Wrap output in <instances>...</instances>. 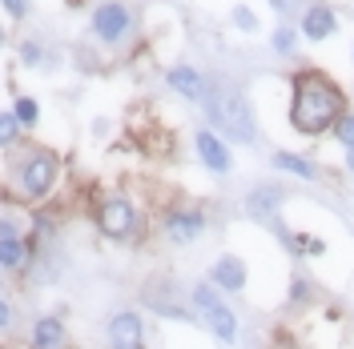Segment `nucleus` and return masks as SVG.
I'll list each match as a JSON object with an SVG mask.
<instances>
[{
  "instance_id": "1",
  "label": "nucleus",
  "mask_w": 354,
  "mask_h": 349,
  "mask_svg": "<svg viewBox=\"0 0 354 349\" xmlns=\"http://www.w3.org/2000/svg\"><path fill=\"white\" fill-rule=\"evenodd\" d=\"M346 112V97L326 72L302 68L294 77V97H290V125L302 137H322L334 129V121Z\"/></svg>"
},
{
  "instance_id": "2",
  "label": "nucleus",
  "mask_w": 354,
  "mask_h": 349,
  "mask_svg": "<svg viewBox=\"0 0 354 349\" xmlns=\"http://www.w3.org/2000/svg\"><path fill=\"white\" fill-rule=\"evenodd\" d=\"M201 105H205L209 125L221 129L230 141H238V145H254V141H258V121H254V109H250V101H245L242 88L214 85V88H205Z\"/></svg>"
},
{
  "instance_id": "3",
  "label": "nucleus",
  "mask_w": 354,
  "mask_h": 349,
  "mask_svg": "<svg viewBox=\"0 0 354 349\" xmlns=\"http://www.w3.org/2000/svg\"><path fill=\"white\" fill-rule=\"evenodd\" d=\"M189 306H194V317L214 333V341H221V346H238L242 341V321H238L234 309L225 306L221 289H214L209 281H198L189 289Z\"/></svg>"
},
{
  "instance_id": "4",
  "label": "nucleus",
  "mask_w": 354,
  "mask_h": 349,
  "mask_svg": "<svg viewBox=\"0 0 354 349\" xmlns=\"http://www.w3.org/2000/svg\"><path fill=\"white\" fill-rule=\"evenodd\" d=\"M93 225H97V233L105 241L125 245V241L137 237L141 213H137V205H133L129 197H105V201L97 205V213H93Z\"/></svg>"
},
{
  "instance_id": "5",
  "label": "nucleus",
  "mask_w": 354,
  "mask_h": 349,
  "mask_svg": "<svg viewBox=\"0 0 354 349\" xmlns=\"http://www.w3.org/2000/svg\"><path fill=\"white\" fill-rule=\"evenodd\" d=\"M57 173H61L57 153L37 149V153H28L21 161V169H17V189H21L24 201H44V197L53 193V185H57Z\"/></svg>"
},
{
  "instance_id": "6",
  "label": "nucleus",
  "mask_w": 354,
  "mask_h": 349,
  "mask_svg": "<svg viewBox=\"0 0 354 349\" xmlns=\"http://www.w3.org/2000/svg\"><path fill=\"white\" fill-rule=\"evenodd\" d=\"M105 341L109 349H145L149 346V321L141 309H117L105 321Z\"/></svg>"
},
{
  "instance_id": "7",
  "label": "nucleus",
  "mask_w": 354,
  "mask_h": 349,
  "mask_svg": "<svg viewBox=\"0 0 354 349\" xmlns=\"http://www.w3.org/2000/svg\"><path fill=\"white\" fill-rule=\"evenodd\" d=\"M129 28H133V12H129V4H121V0H101L93 8V17H88V32L101 44L125 41Z\"/></svg>"
},
{
  "instance_id": "8",
  "label": "nucleus",
  "mask_w": 354,
  "mask_h": 349,
  "mask_svg": "<svg viewBox=\"0 0 354 349\" xmlns=\"http://www.w3.org/2000/svg\"><path fill=\"white\" fill-rule=\"evenodd\" d=\"M205 229H209V221L201 209H189V205H177L169 209L165 217H161V233L169 245H194V241L205 237Z\"/></svg>"
},
{
  "instance_id": "9",
  "label": "nucleus",
  "mask_w": 354,
  "mask_h": 349,
  "mask_svg": "<svg viewBox=\"0 0 354 349\" xmlns=\"http://www.w3.org/2000/svg\"><path fill=\"white\" fill-rule=\"evenodd\" d=\"M205 281L214 285V289H221L225 297H238V293L250 289V265H245V257H238V253H221V257H214Z\"/></svg>"
},
{
  "instance_id": "10",
  "label": "nucleus",
  "mask_w": 354,
  "mask_h": 349,
  "mask_svg": "<svg viewBox=\"0 0 354 349\" xmlns=\"http://www.w3.org/2000/svg\"><path fill=\"white\" fill-rule=\"evenodd\" d=\"M194 149H198V161L214 177H225L230 169H234V153H230V145H225L214 129H198L194 132Z\"/></svg>"
},
{
  "instance_id": "11",
  "label": "nucleus",
  "mask_w": 354,
  "mask_h": 349,
  "mask_svg": "<svg viewBox=\"0 0 354 349\" xmlns=\"http://www.w3.org/2000/svg\"><path fill=\"white\" fill-rule=\"evenodd\" d=\"M28 349H68V326L57 313H37L28 326Z\"/></svg>"
},
{
  "instance_id": "12",
  "label": "nucleus",
  "mask_w": 354,
  "mask_h": 349,
  "mask_svg": "<svg viewBox=\"0 0 354 349\" xmlns=\"http://www.w3.org/2000/svg\"><path fill=\"white\" fill-rule=\"evenodd\" d=\"M165 85L174 88L177 97H185V101H201L205 88H209V81H205L194 65H174V68H165Z\"/></svg>"
},
{
  "instance_id": "13",
  "label": "nucleus",
  "mask_w": 354,
  "mask_h": 349,
  "mask_svg": "<svg viewBox=\"0 0 354 349\" xmlns=\"http://www.w3.org/2000/svg\"><path fill=\"white\" fill-rule=\"evenodd\" d=\"M338 32V17H334L330 4H310L302 12V37L306 41H326Z\"/></svg>"
},
{
  "instance_id": "14",
  "label": "nucleus",
  "mask_w": 354,
  "mask_h": 349,
  "mask_svg": "<svg viewBox=\"0 0 354 349\" xmlns=\"http://www.w3.org/2000/svg\"><path fill=\"white\" fill-rule=\"evenodd\" d=\"M282 189L278 185H266V189H254L250 193V201H245V209H250V217H258V221H274L278 225V209H282Z\"/></svg>"
},
{
  "instance_id": "15",
  "label": "nucleus",
  "mask_w": 354,
  "mask_h": 349,
  "mask_svg": "<svg viewBox=\"0 0 354 349\" xmlns=\"http://www.w3.org/2000/svg\"><path fill=\"white\" fill-rule=\"evenodd\" d=\"M32 265V245L24 237L0 241V273H24Z\"/></svg>"
},
{
  "instance_id": "16",
  "label": "nucleus",
  "mask_w": 354,
  "mask_h": 349,
  "mask_svg": "<svg viewBox=\"0 0 354 349\" xmlns=\"http://www.w3.org/2000/svg\"><path fill=\"white\" fill-rule=\"evenodd\" d=\"M270 165H274L278 173H294V177H302V181H314V177H318V165H314L310 157L286 153V149H278V153L270 157Z\"/></svg>"
},
{
  "instance_id": "17",
  "label": "nucleus",
  "mask_w": 354,
  "mask_h": 349,
  "mask_svg": "<svg viewBox=\"0 0 354 349\" xmlns=\"http://www.w3.org/2000/svg\"><path fill=\"white\" fill-rule=\"evenodd\" d=\"M17 321H21L17 301H8V293H0V337H12L17 333Z\"/></svg>"
},
{
  "instance_id": "18",
  "label": "nucleus",
  "mask_w": 354,
  "mask_h": 349,
  "mask_svg": "<svg viewBox=\"0 0 354 349\" xmlns=\"http://www.w3.org/2000/svg\"><path fill=\"white\" fill-rule=\"evenodd\" d=\"M12 117L21 121V129H32V125L41 121V105H37L32 97H17V105H12Z\"/></svg>"
},
{
  "instance_id": "19",
  "label": "nucleus",
  "mask_w": 354,
  "mask_h": 349,
  "mask_svg": "<svg viewBox=\"0 0 354 349\" xmlns=\"http://www.w3.org/2000/svg\"><path fill=\"white\" fill-rule=\"evenodd\" d=\"M270 44H274V52H278V57H294V48H298V32L286 28V24H278V28H274V37H270Z\"/></svg>"
},
{
  "instance_id": "20",
  "label": "nucleus",
  "mask_w": 354,
  "mask_h": 349,
  "mask_svg": "<svg viewBox=\"0 0 354 349\" xmlns=\"http://www.w3.org/2000/svg\"><path fill=\"white\" fill-rule=\"evenodd\" d=\"M286 301L290 306H310V301H314V285H310V277H294V281H290Z\"/></svg>"
},
{
  "instance_id": "21",
  "label": "nucleus",
  "mask_w": 354,
  "mask_h": 349,
  "mask_svg": "<svg viewBox=\"0 0 354 349\" xmlns=\"http://www.w3.org/2000/svg\"><path fill=\"white\" fill-rule=\"evenodd\" d=\"M334 141L342 145V149H354V112H342L338 121H334Z\"/></svg>"
},
{
  "instance_id": "22",
  "label": "nucleus",
  "mask_w": 354,
  "mask_h": 349,
  "mask_svg": "<svg viewBox=\"0 0 354 349\" xmlns=\"http://www.w3.org/2000/svg\"><path fill=\"white\" fill-rule=\"evenodd\" d=\"M17 137H21V121L12 112H0V149H12Z\"/></svg>"
},
{
  "instance_id": "23",
  "label": "nucleus",
  "mask_w": 354,
  "mask_h": 349,
  "mask_svg": "<svg viewBox=\"0 0 354 349\" xmlns=\"http://www.w3.org/2000/svg\"><path fill=\"white\" fill-rule=\"evenodd\" d=\"M230 21L238 24L242 32H258V17H254V12H250L245 4H234V12H230Z\"/></svg>"
},
{
  "instance_id": "24",
  "label": "nucleus",
  "mask_w": 354,
  "mask_h": 349,
  "mask_svg": "<svg viewBox=\"0 0 354 349\" xmlns=\"http://www.w3.org/2000/svg\"><path fill=\"white\" fill-rule=\"evenodd\" d=\"M41 57H44V52H41V44H37V41H24L21 44V61L28 68H41Z\"/></svg>"
},
{
  "instance_id": "25",
  "label": "nucleus",
  "mask_w": 354,
  "mask_h": 349,
  "mask_svg": "<svg viewBox=\"0 0 354 349\" xmlns=\"http://www.w3.org/2000/svg\"><path fill=\"white\" fill-rule=\"evenodd\" d=\"M0 8H4L12 21H24V17H28V0H0Z\"/></svg>"
},
{
  "instance_id": "26",
  "label": "nucleus",
  "mask_w": 354,
  "mask_h": 349,
  "mask_svg": "<svg viewBox=\"0 0 354 349\" xmlns=\"http://www.w3.org/2000/svg\"><path fill=\"white\" fill-rule=\"evenodd\" d=\"M8 237H21V225L12 217H0V241H8Z\"/></svg>"
},
{
  "instance_id": "27",
  "label": "nucleus",
  "mask_w": 354,
  "mask_h": 349,
  "mask_svg": "<svg viewBox=\"0 0 354 349\" xmlns=\"http://www.w3.org/2000/svg\"><path fill=\"white\" fill-rule=\"evenodd\" d=\"M270 8H274V12H290V8H294V0H270Z\"/></svg>"
},
{
  "instance_id": "28",
  "label": "nucleus",
  "mask_w": 354,
  "mask_h": 349,
  "mask_svg": "<svg viewBox=\"0 0 354 349\" xmlns=\"http://www.w3.org/2000/svg\"><path fill=\"white\" fill-rule=\"evenodd\" d=\"M346 173L354 177V149H346Z\"/></svg>"
},
{
  "instance_id": "29",
  "label": "nucleus",
  "mask_w": 354,
  "mask_h": 349,
  "mask_svg": "<svg viewBox=\"0 0 354 349\" xmlns=\"http://www.w3.org/2000/svg\"><path fill=\"white\" fill-rule=\"evenodd\" d=\"M4 44H8V32H4V28H0V48H4Z\"/></svg>"
}]
</instances>
